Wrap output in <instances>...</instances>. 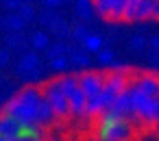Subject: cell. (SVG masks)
I'll use <instances>...</instances> for the list:
<instances>
[{
  "label": "cell",
  "mask_w": 159,
  "mask_h": 141,
  "mask_svg": "<svg viewBox=\"0 0 159 141\" xmlns=\"http://www.w3.org/2000/svg\"><path fill=\"white\" fill-rule=\"evenodd\" d=\"M42 100H44L42 85H24L18 93H13L9 100H5L0 111H5L7 115H11L20 122H35L37 106Z\"/></svg>",
  "instance_id": "1"
},
{
  "label": "cell",
  "mask_w": 159,
  "mask_h": 141,
  "mask_svg": "<svg viewBox=\"0 0 159 141\" xmlns=\"http://www.w3.org/2000/svg\"><path fill=\"white\" fill-rule=\"evenodd\" d=\"M133 124L131 117L120 115L111 109L102 111L96 122V139L98 141H131Z\"/></svg>",
  "instance_id": "2"
},
{
  "label": "cell",
  "mask_w": 159,
  "mask_h": 141,
  "mask_svg": "<svg viewBox=\"0 0 159 141\" xmlns=\"http://www.w3.org/2000/svg\"><path fill=\"white\" fill-rule=\"evenodd\" d=\"M131 91V106H133V117L142 119L148 126L159 124V96H148L135 85H129Z\"/></svg>",
  "instance_id": "3"
},
{
  "label": "cell",
  "mask_w": 159,
  "mask_h": 141,
  "mask_svg": "<svg viewBox=\"0 0 159 141\" xmlns=\"http://www.w3.org/2000/svg\"><path fill=\"white\" fill-rule=\"evenodd\" d=\"M42 91H44V98L50 102V106H52V111L57 113L59 119L70 117V102H68V96L59 89V85H57L55 78L48 80V83H44V85H42Z\"/></svg>",
  "instance_id": "4"
},
{
  "label": "cell",
  "mask_w": 159,
  "mask_h": 141,
  "mask_svg": "<svg viewBox=\"0 0 159 141\" xmlns=\"http://www.w3.org/2000/svg\"><path fill=\"white\" fill-rule=\"evenodd\" d=\"M124 7H126V0H94L96 13L111 22H118L124 18Z\"/></svg>",
  "instance_id": "5"
},
{
  "label": "cell",
  "mask_w": 159,
  "mask_h": 141,
  "mask_svg": "<svg viewBox=\"0 0 159 141\" xmlns=\"http://www.w3.org/2000/svg\"><path fill=\"white\" fill-rule=\"evenodd\" d=\"M79 87L81 91L87 96V98H94L102 91L105 87V76L100 72H89V70H83L79 74Z\"/></svg>",
  "instance_id": "6"
},
{
  "label": "cell",
  "mask_w": 159,
  "mask_h": 141,
  "mask_svg": "<svg viewBox=\"0 0 159 141\" xmlns=\"http://www.w3.org/2000/svg\"><path fill=\"white\" fill-rule=\"evenodd\" d=\"M20 126H22L20 119L7 115L5 111H0V137H5V139H9V141L18 139V137H20Z\"/></svg>",
  "instance_id": "7"
},
{
  "label": "cell",
  "mask_w": 159,
  "mask_h": 141,
  "mask_svg": "<svg viewBox=\"0 0 159 141\" xmlns=\"http://www.w3.org/2000/svg\"><path fill=\"white\" fill-rule=\"evenodd\" d=\"M31 46V39L24 35V31H9L5 33V48L13 50V52H24Z\"/></svg>",
  "instance_id": "8"
},
{
  "label": "cell",
  "mask_w": 159,
  "mask_h": 141,
  "mask_svg": "<svg viewBox=\"0 0 159 141\" xmlns=\"http://www.w3.org/2000/svg\"><path fill=\"white\" fill-rule=\"evenodd\" d=\"M59 117H57V113L52 111V106H50V102L44 98L42 102H39V106H37V115H35V122L42 126V128H52L55 126V122H57Z\"/></svg>",
  "instance_id": "9"
},
{
  "label": "cell",
  "mask_w": 159,
  "mask_h": 141,
  "mask_svg": "<svg viewBox=\"0 0 159 141\" xmlns=\"http://www.w3.org/2000/svg\"><path fill=\"white\" fill-rule=\"evenodd\" d=\"M42 65V59H39V52L37 50H24L18 59V65H16V72L18 74H24V72H31L35 67Z\"/></svg>",
  "instance_id": "10"
},
{
  "label": "cell",
  "mask_w": 159,
  "mask_h": 141,
  "mask_svg": "<svg viewBox=\"0 0 159 141\" xmlns=\"http://www.w3.org/2000/svg\"><path fill=\"white\" fill-rule=\"evenodd\" d=\"M26 22L22 20V15L18 11H7L2 18H0V31L9 33V31H24Z\"/></svg>",
  "instance_id": "11"
},
{
  "label": "cell",
  "mask_w": 159,
  "mask_h": 141,
  "mask_svg": "<svg viewBox=\"0 0 159 141\" xmlns=\"http://www.w3.org/2000/svg\"><path fill=\"white\" fill-rule=\"evenodd\" d=\"M70 102V115L72 117H85V106H87V96L81 91V87L68 98Z\"/></svg>",
  "instance_id": "12"
},
{
  "label": "cell",
  "mask_w": 159,
  "mask_h": 141,
  "mask_svg": "<svg viewBox=\"0 0 159 141\" xmlns=\"http://www.w3.org/2000/svg\"><path fill=\"white\" fill-rule=\"evenodd\" d=\"M111 111H116V113L126 115V117L133 119V106H131V91H129V89H124L122 93L116 96V100H113V104H111Z\"/></svg>",
  "instance_id": "13"
},
{
  "label": "cell",
  "mask_w": 159,
  "mask_h": 141,
  "mask_svg": "<svg viewBox=\"0 0 159 141\" xmlns=\"http://www.w3.org/2000/svg\"><path fill=\"white\" fill-rule=\"evenodd\" d=\"M157 80H159V76H155V74H142L131 85H135L137 89H142L148 96H157Z\"/></svg>",
  "instance_id": "14"
},
{
  "label": "cell",
  "mask_w": 159,
  "mask_h": 141,
  "mask_svg": "<svg viewBox=\"0 0 159 141\" xmlns=\"http://www.w3.org/2000/svg\"><path fill=\"white\" fill-rule=\"evenodd\" d=\"M74 15L81 20V22H89L92 15L96 13L94 9V0H74Z\"/></svg>",
  "instance_id": "15"
},
{
  "label": "cell",
  "mask_w": 159,
  "mask_h": 141,
  "mask_svg": "<svg viewBox=\"0 0 159 141\" xmlns=\"http://www.w3.org/2000/svg\"><path fill=\"white\" fill-rule=\"evenodd\" d=\"M55 80H57L59 89H61L68 98H70V96L79 89V76H76V74H68V72H66V74H59Z\"/></svg>",
  "instance_id": "16"
},
{
  "label": "cell",
  "mask_w": 159,
  "mask_h": 141,
  "mask_svg": "<svg viewBox=\"0 0 159 141\" xmlns=\"http://www.w3.org/2000/svg\"><path fill=\"white\" fill-rule=\"evenodd\" d=\"M48 33H50L55 39H63V41H66V39L70 37V33H72V26H70V24H68L61 15H59V18H57V20L48 26Z\"/></svg>",
  "instance_id": "17"
},
{
  "label": "cell",
  "mask_w": 159,
  "mask_h": 141,
  "mask_svg": "<svg viewBox=\"0 0 159 141\" xmlns=\"http://www.w3.org/2000/svg\"><path fill=\"white\" fill-rule=\"evenodd\" d=\"M70 57V65L72 67H76V70H87L89 67V63H92V59H89V52L83 48H72V52L68 54Z\"/></svg>",
  "instance_id": "18"
},
{
  "label": "cell",
  "mask_w": 159,
  "mask_h": 141,
  "mask_svg": "<svg viewBox=\"0 0 159 141\" xmlns=\"http://www.w3.org/2000/svg\"><path fill=\"white\" fill-rule=\"evenodd\" d=\"M48 46H50V33H46V31H35V33L31 35V48H33V50L46 52Z\"/></svg>",
  "instance_id": "19"
},
{
  "label": "cell",
  "mask_w": 159,
  "mask_h": 141,
  "mask_svg": "<svg viewBox=\"0 0 159 141\" xmlns=\"http://www.w3.org/2000/svg\"><path fill=\"white\" fill-rule=\"evenodd\" d=\"M70 52H72V46H68L63 39H55V41H50V46H48V50H46V59L50 61V59H55V57L70 54Z\"/></svg>",
  "instance_id": "20"
},
{
  "label": "cell",
  "mask_w": 159,
  "mask_h": 141,
  "mask_svg": "<svg viewBox=\"0 0 159 141\" xmlns=\"http://www.w3.org/2000/svg\"><path fill=\"white\" fill-rule=\"evenodd\" d=\"M59 18V13H57V9H48V7H44L42 11H37V24L42 26V28H48L55 20Z\"/></svg>",
  "instance_id": "21"
},
{
  "label": "cell",
  "mask_w": 159,
  "mask_h": 141,
  "mask_svg": "<svg viewBox=\"0 0 159 141\" xmlns=\"http://www.w3.org/2000/svg\"><path fill=\"white\" fill-rule=\"evenodd\" d=\"M48 63H50V70H52L55 74H66V72L72 67V65H70V57H68V54L55 57V59H50Z\"/></svg>",
  "instance_id": "22"
},
{
  "label": "cell",
  "mask_w": 159,
  "mask_h": 141,
  "mask_svg": "<svg viewBox=\"0 0 159 141\" xmlns=\"http://www.w3.org/2000/svg\"><path fill=\"white\" fill-rule=\"evenodd\" d=\"M18 13L22 15V20H24L26 24H33V22L37 20V9H35L33 2H22L20 9H18Z\"/></svg>",
  "instance_id": "23"
},
{
  "label": "cell",
  "mask_w": 159,
  "mask_h": 141,
  "mask_svg": "<svg viewBox=\"0 0 159 141\" xmlns=\"http://www.w3.org/2000/svg\"><path fill=\"white\" fill-rule=\"evenodd\" d=\"M81 46H83L89 54H96L100 48H105V41H102V37H98V35H92V33H89V35H87V39H85Z\"/></svg>",
  "instance_id": "24"
},
{
  "label": "cell",
  "mask_w": 159,
  "mask_h": 141,
  "mask_svg": "<svg viewBox=\"0 0 159 141\" xmlns=\"http://www.w3.org/2000/svg\"><path fill=\"white\" fill-rule=\"evenodd\" d=\"M87 35H89V28L85 26V22H81V24H76V26H72V33H70V39H72L74 44H83V41L87 39Z\"/></svg>",
  "instance_id": "25"
},
{
  "label": "cell",
  "mask_w": 159,
  "mask_h": 141,
  "mask_svg": "<svg viewBox=\"0 0 159 141\" xmlns=\"http://www.w3.org/2000/svg\"><path fill=\"white\" fill-rule=\"evenodd\" d=\"M96 59H98L100 65H107V67H109V65L113 63V52H111L109 48H100V50L96 52Z\"/></svg>",
  "instance_id": "26"
},
{
  "label": "cell",
  "mask_w": 159,
  "mask_h": 141,
  "mask_svg": "<svg viewBox=\"0 0 159 141\" xmlns=\"http://www.w3.org/2000/svg\"><path fill=\"white\" fill-rule=\"evenodd\" d=\"M146 46H148L146 37H142V35H135V37H131V48H133L135 52H142Z\"/></svg>",
  "instance_id": "27"
},
{
  "label": "cell",
  "mask_w": 159,
  "mask_h": 141,
  "mask_svg": "<svg viewBox=\"0 0 159 141\" xmlns=\"http://www.w3.org/2000/svg\"><path fill=\"white\" fill-rule=\"evenodd\" d=\"M109 72H116V74H122V76H131V67L129 65H124V63H111L109 65Z\"/></svg>",
  "instance_id": "28"
},
{
  "label": "cell",
  "mask_w": 159,
  "mask_h": 141,
  "mask_svg": "<svg viewBox=\"0 0 159 141\" xmlns=\"http://www.w3.org/2000/svg\"><path fill=\"white\" fill-rule=\"evenodd\" d=\"M9 63H11V50L9 48H0V70L9 67Z\"/></svg>",
  "instance_id": "29"
},
{
  "label": "cell",
  "mask_w": 159,
  "mask_h": 141,
  "mask_svg": "<svg viewBox=\"0 0 159 141\" xmlns=\"http://www.w3.org/2000/svg\"><path fill=\"white\" fill-rule=\"evenodd\" d=\"M0 2H2L5 11H18L20 5H22V0H0Z\"/></svg>",
  "instance_id": "30"
},
{
  "label": "cell",
  "mask_w": 159,
  "mask_h": 141,
  "mask_svg": "<svg viewBox=\"0 0 159 141\" xmlns=\"http://www.w3.org/2000/svg\"><path fill=\"white\" fill-rule=\"evenodd\" d=\"M42 7H48V9H59L63 5V0H39Z\"/></svg>",
  "instance_id": "31"
},
{
  "label": "cell",
  "mask_w": 159,
  "mask_h": 141,
  "mask_svg": "<svg viewBox=\"0 0 159 141\" xmlns=\"http://www.w3.org/2000/svg\"><path fill=\"white\" fill-rule=\"evenodd\" d=\"M148 61H150V65H155V67H159V52H155V50H150V54H148Z\"/></svg>",
  "instance_id": "32"
},
{
  "label": "cell",
  "mask_w": 159,
  "mask_h": 141,
  "mask_svg": "<svg viewBox=\"0 0 159 141\" xmlns=\"http://www.w3.org/2000/svg\"><path fill=\"white\" fill-rule=\"evenodd\" d=\"M148 44H150V50H155V52H159V35H155V37H152V39L148 41Z\"/></svg>",
  "instance_id": "33"
},
{
  "label": "cell",
  "mask_w": 159,
  "mask_h": 141,
  "mask_svg": "<svg viewBox=\"0 0 159 141\" xmlns=\"http://www.w3.org/2000/svg\"><path fill=\"white\" fill-rule=\"evenodd\" d=\"M152 20H159V0L155 2V9H152Z\"/></svg>",
  "instance_id": "34"
},
{
  "label": "cell",
  "mask_w": 159,
  "mask_h": 141,
  "mask_svg": "<svg viewBox=\"0 0 159 141\" xmlns=\"http://www.w3.org/2000/svg\"><path fill=\"white\" fill-rule=\"evenodd\" d=\"M18 141H48V137H35V139H18Z\"/></svg>",
  "instance_id": "35"
},
{
  "label": "cell",
  "mask_w": 159,
  "mask_h": 141,
  "mask_svg": "<svg viewBox=\"0 0 159 141\" xmlns=\"http://www.w3.org/2000/svg\"><path fill=\"white\" fill-rule=\"evenodd\" d=\"M2 104H5V98H2V96H0V109H2Z\"/></svg>",
  "instance_id": "36"
},
{
  "label": "cell",
  "mask_w": 159,
  "mask_h": 141,
  "mask_svg": "<svg viewBox=\"0 0 159 141\" xmlns=\"http://www.w3.org/2000/svg\"><path fill=\"white\" fill-rule=\"evenodd\" d=\"M0 141H9V139H5V137H0ZM13 141H18V139H13Z\"/></svg>",
  "instance_id": "37"
},
{
  "label": "cell",
  "mask_w": 159,
  "mask_h": 141,
  "mask_svg": "<svg viewBox=\"0 0 159 141\" xmlns=\"http://www.w3.org/2000/svg\"><path fill=\"white\" fill-rule=\"evenodd\" d=\"M157 96H159V80H157Z\"/></svg>",
  "instance_id": "38"
},
{
  "label": "cell",
  "mask_w": 159,
  "mask_h": 141,
  "mask_svg": "<svg viewBox=\"0 0 159 141\" xmlns=\"http://www.w3.org/2000/svg\"><path fill=\"white\" fill-rule=\"evenodd\" d=\"M22 2H33V0H22Z\"/></svg>",
  "instance_id": "39"
},
{
  "label": "cell",
  "mask_w": 159,
  "mask_h": 141,
  "mask_svg": "<svg viewBox=\"0 0 159 141\" xmlns=\"http://www.w3.org/2000/svg\"><path fill=\"white\" fill-rule=\"evenodd\" d=\"M63 2H74V0H63Z\"/></svg>",
  "instance_id": "40"
},
{
  "label": "cell",
  "mask_w": 159,
  "mask_h": 141,
  "mask_svg": "<svg viewBox=\"0 0 159 141\" xmlns=\"http://www.w3.org/2000/svg\"><path fill=\"white\" fill-rule=\"evenodd\" d=\"M2 83H5V80H2V78H0V85H2Z\"/></svg>",
  "instance_id": "41"
}]
</instances>
